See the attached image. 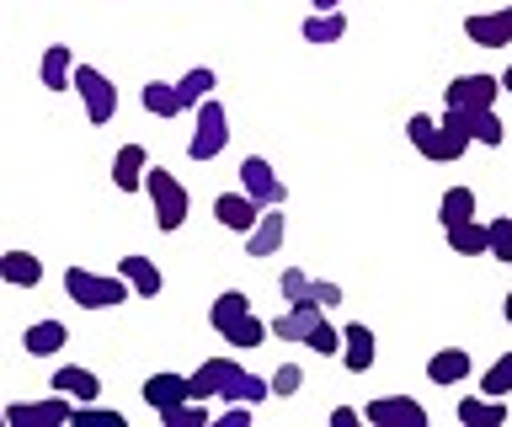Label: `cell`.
<instances>
[{
  "label": "cell",
  "instance_id": "obj_1",
  "mask_svg": "<svg viewBox=\"0 0 512 427\" xmlns=\"http://www.w3.org/2000/svg\"><path fill=\"white\" fill-rule=\"evenodd\" d=\"M187 395L192 401H240V406H262L272 385L262 374H251L246 363H235L230 353H219V358H203L198 369L187 374Z\"/></svg>",
  "mask_w": 512,
  "mask_h": 427
},
{
  "label": "cell",
  "instance_id": "obj_2",
  "mask_svg": "<svg viewBox=\"0 0 512 427\" xmlns=\"http://www.w3.org/2000/svg\"><path fill=\"white\" fill-rule=\"evenodd\" d=\"M64 294L80 310H112L123 299H134L123 273H91V267H64Z\"/></svg>",
  "mask_w": 512,
  "mask_h": 427
},
{
  "label": "cell",
  "instance_id": "obj_3",
  "mask_svg": "<svg viewBox=\"0 0 512 427\" xmlns=\"http://www.w3.org/2000/svg\"><path fill=\"white\" fill-rule=\"evenodd\" d=\"M224 145H230V113H224L219 97H203L192 107V134H187V161H219Z\"/></svg>",
  "mask_w": 512,
  "mask_h": 427
},
{
  "label": "cell",
  "instance_id": "obj_4",
  "mask_svg": "<svg viewBox=\"0 0 512 427\" xmlns=\"http://www.w3.org/2000/svg\"><path fill=\"white\" fill-rule=\"evenodd\" d=\"M144 193H150V203H155V230H182L187 225V214H192V198H187V187L171 177L166 166H150L144 171Z\"/></svg>",
  "mask_w": 512,
  "mask_h": 427
},
{
  "label": "cell",
  "instance_id": "obj_5",
  "mask_svg": "<svg viewBox=\"0 0 512 427\" xmlns=\"http://www.w3.org/2000/svg\"><path fill=\"white\" fill-rule=\"evenodd\" d=\"M70 91H80V102H86V123H96V129L118 118V86H112L96 65H75Z\"/></svg>",
  "mask_w": 512,
  "mask_h": 427
},
{
  "label": "cell",
  "instance_id": "obj_6",
  "mask_svg": "<svg viewBox=\"0 0 512 427\" xmlns=\"http://www.w3.org/2000/svg\"><path fill=\"white\" fill-rule=\"evenodd\" d=\"M235 177H240V193H246V198H256L262 209H272V203H283V198H288V187H283V177H278V171H272V161H267V155H246Z\"/></svg>",
  "mask_w": 512,
  "mask_h": 427
},
{
  "label": "cell",
  "instance_id": "obj_7",
  "mask_svg": "<svg viewBox=\"0 0 512 427\" xmlns=\"http://www.w3.org/2000/svg\"><path fill=\"white\" fill-rule=\"evenodd\" d=\"M464 38H470L475 49H507L512 43V0L496 11H470V17H464Z\"/></svg>",
  "mask_w": 512,
  "mask_h": 427
},
{
  "label": "cell",
  "instance_id": "obj_8",
  "mask_svg": "<svg viewBox=\"0 0 512 427\" xmlns=\"http://www.w3.org/2000/svg\"><path fill=\"white\" fill-rule=\"evenodd\" d=\"M75 417V401L70 395H43V401H11L6 406V422L11 427H48V422H70Z\"/></svg>",
  "mask_w": 512,
  "mask_h": 427
},
{
  "label": "cell",
  "instance_id": "obj_9",
  "mask_svg": "<svg viewBox=\"0 0 512 427\" xmlns=\"http://www.w3.org/2000/svg\"><path fill=\"white\" fill-rule=\"evenodd\" d=\"M496 97H502V81L486 70H470V75H454L443 91L448 107H496Z\"/></svg>",
  "mask_w": 512,
  "mask_h": 427
},
{
  "label": "cell",
  "instance_id": "obj_10",
  "mask_svg": "<svg viewBox=\"0 0 512 427\" xmlns=\"http://www.w3.org/2000/svg\"><path fill=\"white\" fill-rule=\"evenodd\" d=\"M363 422H379V427H427V406L411 401V395H379V401L363 406Z\"/></svg>",
  "mask_w": 512,
  "mask_h": 427
},
{
  "label": "cell",
  "instance_id": "obj_11",
  "mask_svg": "<svg viewBox=\"0 0 512 427\" xmlns=\"http://www.w3.org/2000/svg\"><path fill=\"white\" fill-rule=\"evenodd\" d=\"M288 241V214H283V203H272V209H262V219H256V230H246V257H278Z\"/></svg>",
  "mask_w": 512,
  "mask_h": 427
},
{
  "label": "cell",
  "instance_id": "obj_12",
  "mask_svg": "<svg viewBox=\"0 0 512 427\" xmlns=\"http://www.w3.org/2000/svg\"><path fill=\"white\" fill-rule=\"evenodd\" d=\"M464 150H470V134H464V118H459V107H448V113L438 118V134H432V150H427V161H438V166H454Z\"/></svg>",
  "mask_w": 512,
  "mask_h": 427
},
{
  "label": "cell",
  "instance_id": "obj_13",
  "mask_svg": "<svg viewBox=\"0 0 512 427\" xmlns=\"http://www.w3.org/2000/svg\"><path fill=\"white\" fill-rule=\"evenodd\" d=\"M374 358H379L374 326L347 321V326H342V363H347V374H368V369H374Z\"/></svg>",
  "mask_w": 512,
  "mask_h": 427
},
{
  "label": "cell",
  "instance_id": "obj_14",
  "mask_svg": "<svg viewBox=\"0 0 512 427\" xmlns=\"http://www.w3.org/2000/svg\"><path fill=\"white\" fill-rule=\"evenodd\" d=\"M214 219H219L224 230L246 235V230H256V219H262V203L246 198V193L235 187V193H219V198H214Z\"/></svg>",
  "mask_w": 512,
  "mask_h": 427
},
{
  "label": "cell",
  "instance_id": "obj_15",
  "mask_svg": "<svg viewBox=\"0 0 512 427\" xmlns=\"http://www.w3.org/2000/svg\"><path fill=\"white\" fill-rule=\"evenodd\" d=\"M144 171H150V150L144 145H134V139H128V145L112 155V187H118V193H128L134 198L139 187H144Z\"/></svg>",
  "mask_w": 512,
  "mask_h": 427
},
{
  "label": "cell",
  "instance_id": "obj_16",
  "mask_svg": "<svg viewBox=\"0 0 512 427\" xmlns=\"http://www.w3.org/2000/svg\"><path fill=\"white\" fill-rule=\"evenodd\" d=\"M59 395H70L75 406H86V401H96L102 395V374L96 369H86V363H64V369H54V379H48Z\"/></svg>",
  "mask_w": 512,
  "mask_h": 427
},
{
  "label": "cell",
  "instance_id": "obj_17",
  "mask_svg": "<svg viewBox=\"0 0 512 427\" xmlns=\"http://www.w3.org/2000/svg\"><path fill=\"white\" fill-rule=\"evenodd\" d=\"M0 283H6V289H38L43 257L38 251H0Z\"/></svg>",
  "mask_w": 512,
  "mask_h": 427
},
{
  "label": "cell",
  "instance_id": "obj_18",
  "mask_svg": "<svg viewBox=\"0 0 512 427\" xmlns=\"http://www.w3.org/2000/svg\"><path fill=\"white\" fill-rule=\"evenodd\" d=\"M64 342H70V326L64 321H32L27 331H22V353L27 358H54V353H64Z\"/></svg>",
  "mask_w": 512,
  "mask_h": 427
},
{
  "label": "cell",
  "instance_id": "obj_19",
  "mask_svg": "<svg viewBox=\"0 0 512 427\" xmlns=\"http://www.w3.org/2000/svg\"><path fill=\"white\" fill-rule=\"evenodd\" d=\"M118 273L128 278V289H134V299H155L160 289H166V273L150 262V257H139V251H128V257H118Z\"/></svg>",
  "mask_w": 512,
  "mask_h": 427
},
{
  "label": "cell",
  "instance_id": "obj_20",
  "mask_svg": "<svg viewBox=\"0 0 512 427\" xmlns=\"http://www.w3.org/2000/svg\"><path fill=\"white\" fill-rule=\"evenodd\" d=\"M470 353L464 347H438V353L427 358V379L432 385H470Z\"/></svg>",
  "mask_w": 512,
  "mask_h": 427
},
{
  "label": "cell",
  "instance_id": "obj_21",
  "mask_svg": "<svg viewBox=\"0 0 512 427\" xmlns=\"http://www.w3.org/2000/svg\"><path fill=\"white\" fill-rule=\"evenodd\" d=\"M139 395H144V406H150V411H166V406H176V401H187V374L160 369V374H150V379L139 385Z\"/></svg>",
  "mask_w": 512,
  "mask_h": 427
},
{
  "label": "cell",
  "instance_id": "obj_22",
  "mask_svg": "<svg viewBox=\"0 0 512 427\" xmlns=\"http://www.w3.org/2000/svg\"><path fill=\"white\" fill-rule=\"evenodd\" d=\"M459 118H464V134H470V145L496 150V145L507 139V123L496 118V107H459Z\"/></svg>",
  "mask_w": 512,
  "mask_h": 427
},
{
  "label": "cell",
  "instance_id": "obj_23",
  "mask_svg": "<svg viewBox=\"0 0 512 427\" xmlns=\"http://www.w3.org/2000/svg\"><path fill=\"white\" fill-rule=\"evenodd\" d=\"M459 422L464 427H502L507 422V395H464L459 401Z\"/></svg>",
  "mask_w": 512,
  "mask_h": 427
},
{
  "label": "cell",
  "instance_id": "obj_24",
  "mask_svg": "<svg viewBox=\"0 0 512 427\" xmlns=\"http://www.w3.org/2000/svg\"><path fill=\"white\" fill-rule=\"evenodd\" d=\"M38 81H43V91H70V81H75V54L64 49V43H48V49H43Z\"/></svg>",
  "mask_w": 512,
  "mask_h": 427
},
{
  "label": "cell",
  "instance_id": "obj_25",
  "mask_svg": "<svg viewBox=\"0 0 512 427\" xmlns=\"http://www.w3.org/2000/svg\"><path fill=\"white\" fill-rule=\"evenodd\" d=\"M139 107H144L150 118H160V123H171V118L187 113L182 97H176V81H144V86H139Z\"/></svg>",
  "mask_w": 512,
  "mask_h": 427
},
{
  "label": "cell",
  "instance_id": "obj_26",
  "mask_svg": "<svg viewBox=\"0 0 512 427\" xmlns=\"http://www.w3.org/2000/svg\"><path fill=\"white\" fill-rule=\"evenodd\" d=\"M251 310H256V305H251V294H246V289H224L214 305H208V326H214L219 337H224V331H230L235 321H246Z\"/></svg>",
  "mask_w": 512,
  "mask_h": 427
},
{
  "label": "cell",
  "instance_id": "obj_27",
  "mask_svg": "<svg viewBox=\"0 0 512 427\" xmlns=\"http://www.w3.org/2000/svg\"><path fill=\"white\" fill-rule=\"evenodd\" d=\"M464 219H480V198L475 187H448V193L438 198V225H464Z\"/></svg>",
  "mask_w": 512,
  "mask_h": 427
},
{
  "label": "cell",
  "instance_id": "obj_28",
  "mask_svg": "<svg viewBox=\"0 0 512 427\" xmlns=\"http://www.w3.org/2000/svg\"><path fill=\"white\" fill-rule=\"evenodd\" d=\"M315 321H320V305H288L278 321H267V326H272L278 342H304V331H310Z\"/></svg>",
  "mask_w": 512,
  "mask_h": 427
},
{
  "label": "cell",
  "instance_id": "obj_29",
  "mask_svg": "<svg viewBox=\"0 0 512 427\" xmlns=\"http://www.w3.org/2000/svg\"><path fill=\"white\" fill-rule=\"evenodd\" d=\"M299 33H304V43H342L347 38V11H310Z\"/></svg>",
  "mask_w": 512,
  "mask_h": 427
},
{
  "label": "cell",
  "instance_id": "obj_30",
  "mask_svg": "<svg viewBox=\"0 0 512 427\" xmlns=\"http://www.w3.org/2000/svg\"><path fill=\"white\" fill-rule=\"evenodd\" d=\"M443 241L454 257H486V225L480 219H464V225H448L443 230Z\"/></svg>",
  "mask_w": 512,
  "mask_h": 427
},
{
  "label": "cell",
  "instance_id": "obj_31",
  "mask_svg": "<svg viewBox=\"0 0 512 427\" xmlns=\"http://www.w3.org/2000/svg\"><path fill=\"white\" fill-rule=\"evenodd\" d=\"M214 86H219V75H214V65H192L182 81H176V97H182V107L192 113L203 97H214Z\"/></svg>",
  "mask_w": 512,
  "mask_h": 427
},
{
  "label": "cell",
  "instance_id": "obj_32",
  "mask_svg": "<svg viewBox=\"0 0 512 427\" xmlns=\"http://www.w3.org/2000/svg\"><path fill=\"white\" fill-rule=\"evenodd\" d=\"M267 337H272V326H267V321H262V315H256V310L246 315V321H235L230 331H224V342H230L235 353H251V347H262Z\"/></svg>",
  "mask_w": 512,
  "mask_h": 427
},
{
  "label": "cell",
  "instance_id": "obj_33",
  "mask_svg": "<svg viewBox=\"0 0 512 427\" xmlns=\"http://www.w3.org/2000/svg\"><path fill=\"white\" fill-rule=\"evenodd\" d=\"M155 417L166 422V427H203L208 417H214V401H192V395H187V401H176V406H166V411H155Z\"/></svg>",
  "mask_w": 512,
  "mask_h": 427
},
{
  "label": "cell",
  "instance_id": "obj_34",
  "mask_svg": "<svg viewBox=\"0 0 512 427\" xmlns=\"http://www.w3.org/2000/svg\"><path fill=\"white\" fill-rule=\"evenodd\" d=\"M304 347H310V353H320V358H342V331L331 326V315L320 310V321L304 331Z\"/></svg>",
  "mask_w": 512,
  "mask_h": 427
},
{
  "label": "cell",
  "instance_id": "obj_35",
  "mask_svg": "<svg viewBox=\"0 0 512 427\" xmlns=\"http://www.w3.org/2000/svg\"><path fill=\"white\" fill-rule=\"evenodd\" d=\"M486 257H496V262H512V214H502V219H486Z\"/></svg>",
  "mask_w": 512,
  "mask_h": 427
},
{
  "label": "cell",
  "instance_id": "obj_36",
  "mask_svg": "<svg viewBox=\"0 0 512 427\" xmlns=\"http://www.w3.org/2000/svg\"><path fill=\"white\" fill-rule=\"evenodd\" d=\"M310 273H299V267H283V278H278V289H283V299H288V305H315V299H310Z\"/></svg>",
  "mask_w": 512,
  "mask_h": 427
},
{
  "label": "cell",
  "instance_id": "obj_37",
  "mask_svg": "<svg viewBox=\"0 0 512 427\" xmlns=\"http://www.w3.org/2000/svg\"><path fill=\"white\" fill-rule=\"evenodd\" d=\"M432 134H438V118H432V113H411V118H406V139H411L416 155L432 150Z\"/></svg>",
  "mask_w": 512,
  "mask_h": 427
},
{
  "label": "cell",
  "instance_id": "obj_38",
  "mask_svg": "<svg viewBox=\"0 0 512 427\" xmlns=\"http://www.w3.org/2000/svg\"><path fill=\"white\" fill-rule=\"evenodd\" d=\"M480 390L486 395H512V353H502L486 374H480Z\"/></svg>",
  "mask_w": 512,
  "mask_h": 427
},
{
  "label": "cell",
  "instance_id": "obj_39",
  "mask_svg": "<svg viewBox=\"0 0 512 427\" xmlns=\"http://www.w3.org/2000/svg\"><path fill=\"white\" fill-rule=\"evenodd\" d=\"M272 395H299V385H304V369L299 363H283V369H272Z\"/></svg>",
  "mask_w": 512,
  "mask_h": 427
},
{
  "label": "cell",
  "instance_id": "obj_40",
  "mask_svg": "<svg viewBox=\"0 0 512 427\" xmlns=\"http://www.w3.org/2000/svg\"><path fill=\"white\" fill-rule=\"evenodd\" d=\"M70 422H107V427H118L123 422V411H112V406H96V401H86V406H75V417Z\"/></svg>",
  "mask_w": 512,
  "mask_h": 427
},
{
  "label": "cell",
  "instance_id": "obj_41",
  "mask_svg": "<svg viewBox=\"0 0 512 427\" xmlns=\"http://www.w3.org/2000/svg\"><path fill=\"white\" fill-rule=\"evenodd\" d=\"M310 299H315L320 310H336V305H342V283H326V278H315V283H310Z\"/></svg>",
  "mask_w": 512,
  "mask_h": 427
},
{
  "label": "cell",
  "instance_id": "obj_42",
  "mask_svg": "<svg viewBox=\"0 0 512 427\" xmlns=\"http://www.w3.org/2000/svg\"><path fill=\"white\" fill-rule=\"evenodd\" d=\"M358 417H363V411H352V406H336V411H331V427H352Z\"/></svg>",
  "mask_w": 512,
  "mask_h": 427
},
{
  "label": "cell",
  "instance_id": "obj_43",
  "mask_svg": "<svg viewBox=\"0 0 512 427\" xmlns=\"http://www.w3.org/2000/svg\"><path fill=\"white\" fill-rule=\"evenodd\" d=\"M315 11H342V0H315Z\"/></svg>",
  "mask_w": 512,
  "mask_h": 427
},
{
  "label": "cell",
  "instance_id": "obj_44",
  "mask_svg": "<svg viewBox=\"0 0 512 427\" xmlns=\"http://www.w3.org/2000/svg\"><path fill=\"white\" fill-rule=\"evenodd\" d=\"M496 81H502V91H512V65H507L502 75H496Z\"/></svg>",
  "mask_w": 512,
  "mask_h": 427
},
{
  "label": "cell",
  "instance_id": "obj_45",
  "mask_svg": "<svg viewBox=\"0 0 512 427\" xmlns=\"http://www.w3.org/2000/svg\"><path fill=\"white\" fill-rule=\"evenodd\" d=\"M502 315H507V321H512V294H507V299H502Z\"/></svg>",
  "mask_w": 512,
  "mask_h": 427
},
{
  "label": "cell",
  "instance_id": "obj_46",
  "mask_svg": "<svg viewBox=\"0 0 512 427\" xmlns=\"http://www.w3.org/2000/svg\"><path fill=\"white\" fill-rule=\"evenodd\" d=\"M0 422H6V406H0Z\"/></svg>",
  "mask_w": 512,
  "mask_h": 427
}]
</instances>
